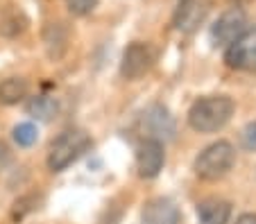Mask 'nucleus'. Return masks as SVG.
<instances>
[{
	"instance_id": "15",
	"label": "nucleus",
	"mask_w": 256,
	"mask_h": 224,
	"mask_svg": "<svg viewBox=\"0 0 256 224\" xmlns=\"http://www.w3.org/2000/svg\"><path fill=\"white\" fill-rule=\"evenodd\" d=\"M242 145L247 150H256V122H250V125L242 129Z\"/></svg>"
},
{
	"instance_id": "8",
	"label": "nucleus",
	"mask_w": 256,
	"mask_h": 224,
	"mask_svg": "<svg viewBox=\"0 0 256 224\" xmlns=\"http://www.w3.org/2000/svg\"><path fill=\"white\" fill-rule=\"evenodd\" d=\"M179 220L182 215H179L177 204L168 197L150 200L140 213V224H179Z\"/></svg>"
},
{
	"instance_id": "13",
	"label": "nucleus",
	"mask_w": 256,
	"mask_h": 224,
	"mask_svg": "<svg viewBox=\"0 0 256 224\" xmlns=\"http://www.w3.org/2000/svg\"><path fill=\"white\" fill-rule=\"evenodd\" d=\"M36 138H39V132H36V125H32V122H20L14 127V141L20 147H32Z\"/></svg>"
},
{
	"instance_id": "11",
	"label": "nucleus",
	"mask_w": 256,
	"mask_h": 224,
	"mask_svg": "<svg viewBox=\"0 0 256 224\" xmlns=\"http://www.w3.org/2000/svg\"><path fill=\"white\" fill-rule=\"evenodd\" d=\"M28 98V82L20 77H7L0 82V104H18Z\"/></svg>"
},
{
	"instance_id": "12",
	"label": "nucleus",
	"mask_w": 256,
	"mask_h": 224,
	"mask_svg": "<svg viewBox=\"0 0 256 224\" xmlns=\"http://www.w3.org/2000/svg\"><path fill=\"white\" fill-rule=\"evenodd\" d=\"M28 111L34 118H41V120H48L50 116H54L57 111V102L48 95H41V98H32V102L28 104Z\"/></svg>"
},
{
	"instance_id": "17",
	"label": "nucleus",
	"mask_w": 256,
	"mask_h": 224,
	"mask_svg": "<svg viewBox=\"0 0 256 224\" xmlns=\"http://www.w3.org/2000/svg\"><path fill=\"white\" fill-rule=\"evenodd\" d=\"M234 5H247V2H252V0H232Z\"/></svg>"
},
{
	"instance_id": "10",
	"label": "nucleus",
	"mask_w": 256,
	"mask_h": 224,
	"mask_svg": "<svg viewBox=\"0 0 256 224\" xmlns=\"http://www.w3.org/2000/svg\"><path fill=\"white\" fill-rule=\"evenodd\" d=\"M202 14H204L202 0H179L172 16V25L177 29H182V32H193L195 25L202 20Z\"/></svg>"
},
{
	"instance_id": "2",
	"label": "nucleus",
	"mask_w": 256,
	"mask_h": 224,
	"mask_svg": "<svg viewBox=\"0 0 256 224\" xmlns=\"http://www.w3.org/2000/svg\"><path fill=\"white\" fill-rule=\"evenodd\" d=\"M236 163V150L229 141H216L200 152L195 159V175L204 181H216L224 177Z\"/></svg>"
},
{
	"instance_id": "5",
	"label": "nucleus",
	"mask_w": 256,
	"mask_h": 224,
	"mask_svg": "<svg viewBox=\"0 0 256 224\" xmlns=\"http://www.w3.org/2000/svg\"><path fill=\"white\" fill-rule=\"evenodd\" d=\"M224 61L234 70L256 73V27L247 29L240 39H236L224 52Z\"/></svg>"
},
{
	"instance_id": "14",
	"label": "nucleus",
	"mask_w": 256,
	"mask_h": 224,
	"mask_svg": "<svg viewBox=\"0 0 256 224\" xmlns=\"http://www.w3.org/2000/svg\"><path fill=\"white\" fill-rule=\"evenodd\" d=\"M66 7L75 16H86L98 7V0H66Z\"/></svg>"
},
{
	"instance_id": "4",
	"label": "nucleus",
	"mask_w": 256,
	"mask_h": 224,
	"mask_svg": "<svg viewBox=\"0 0 256 224\" xmlns=\"http://www.w3.org/2000/svg\"><path fill=\"white\" fill-rule=\"evenodd\" d=\"M247 32V16L240 7H232L227 9L216 23L211 25V43L218 45V48H229L236 39H240Z\"/></svg>"
},
{
	"instance_id": "3",
	"label": "nucleus",
	"mask_w": 256,
	"mask_h": 224,
	"mask_svg": "<svg viewBox=\"0 0 256 224\" xmlns=\"http://www.w3.org/2000/svg\"><path fill=\"white\" fill-rule=\"evenodd\" d=\"M91 147V136L82 129H68L50 145L48 152V168L52 172H62L68 166L78 161L80 156Z\"/></svg>"
},
{
	"instance_id": "7",
	"label": "nucleus",
	"mask_w": 256,
	"mask_h": 224,
	"mask_svg": "<svg viewBox=\"0 0 256 224\" xmlns=\"http://www.w3.org/2000/svg\"><path fill=\"white\" fill-rule=\"evenodd\" d=\"M166 163V152H164V143L159 138H143L140 145L136 147V168H138V175L143 179H154L161 172Z\"/></svg>"
},
{
	"instance_id": "16",
	"label": "nucleus",
	"mask_w": 256,
	"mask_h": 224,
	"mask_svg": "<svg viewBox=\"0 0 256 224\" xmlns=\"http://www.w3.org/2000/svg\"><path fill=\"white\" fill-rule=\"evenodd\" d=\"M236 224H256V213H242L236 220Z\"/></svg>"
},
{
	"instance_id": "1",
	"label": "nucleus",
	"mask_w": 256,
	"mask_h": 224,
	"mask_svg": "<svg viewBox=\"0 0 256 224\" xmlns=\"http://www.w3.org/2000/svg\"><path fill=\"white\" fill-rule=\"evenodd\" d=\"M234 109L236 104L229 95H206L195 100L188 109V125L200 134H213L232 120Z\"/></svg>"
},
{
	"instance_id": "9",
	"label": "nucleus",
	"mask_w": 256,
	"mask_h": 224,
	"mask_svg": "<svg viewBox=\"0 0 256 224\" xmlns=\"http://www.w3.org/2000/svg\"><path fill=\"white\" fill-rule=\"evenodd\" d=\"M232 218V204L220 197H206L198 204L200 224H227Z\"/></svg>"
},
{
	"instance_id": "6",
	"label": "nucleus",
	"mask_w": 256,
	"mask_h": 224,
	"mask_svg": "<svg viewBox=\"0 0 256 224\" xmlns=\"http://www.w3.org/2000/svg\"><path fill=\"white\" fill-rule=\"evenodd\" d=\"M154 63V52L148 43L143 41H134L125 48L122 52V61H120V75L125 79H138L143 77Z\"/></svg>"
}]
</instances>
